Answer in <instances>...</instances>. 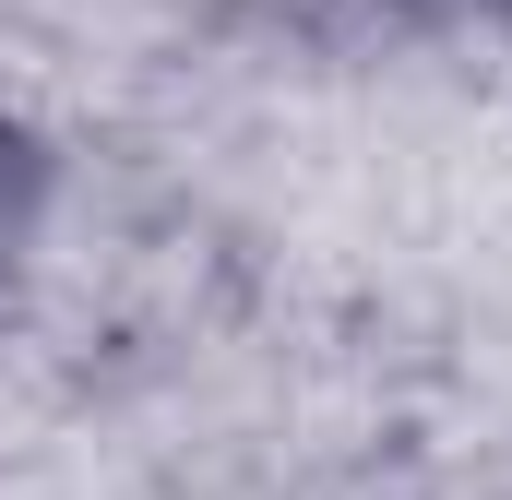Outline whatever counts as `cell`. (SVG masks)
<instances>
[{
  "label": "cell",
  "mask_w": 512,
  "mask_h": 500,
  "mask_svg": "<svg viewBox=\"0 0 512 500\" xmlns=\"http://www.w3.org/2000/svg\"><path fill=\"white\" fill-rule=\"evenodd\" d=\"M36 203H48V167H36V143L0 120V286H12V262L36 239Z\"/></svg>",
  "instance_id": "6da1fadb"
}]
</instances>
